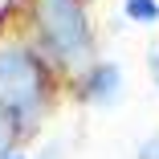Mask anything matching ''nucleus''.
<instances>
[{
  "mask_svg": "<svg viewBox=\"0 0 159 159\" xmlns=\"http://www.w3.org/2000/svg\"><path fill=\"white\" fill-rule=\"evenodd\" d=\"M25 135H20V126H16V118L0 106V159H8V155H16V143H20Z\"/></svg>",
  "mask_w": 159,
  "mask_h": 159,
  "instance_id": "4",
  "label": "nucleus"
},
{
  "mask_svg": "<svg viewBox=\"0 0 159 159\" xmlns=\"http://www.w3.org/2000/svg\"><path fill=\"white\" fill-rule=\"evenodd\" d=\"M135 159H159V135H151V139L139 147V155H135Z\"/></svg>",
  "mask_w": 159,
  "mask_h": 159,
  "instance_id": "6",
  "label": "nucleus"
},
{
  "mask_svg": "<svg viewBox=\"0 0 159 159\" xmlns=\"http://www.w3.org/2000/svg\"><path fill=\"white\" fill-rule=\"evenodd\" d=\"M151 70H155V86H159V45H155V53H151Z\"/></svg>",
  "mask_w": 159,
  "mask_h": 159,
  "instance_id": "7",
  "label": "nucleus"
},
{
  "mask_svg": "<svg viewBox=\"0 0 159 159\" xmlns=\"http://www.w3.org/2000/svg\"><path fill=\"white\" fill-rule=\"evenodd\" d=\"M78 94L90 106L110 110L122 98V70H118V61H94V66L78 78Z\"/></svg>",
  "mask_w": 159,
  "mask_h": 159,
  "instance_id": "3",
  "label": "nucleus"
},
{
  "mask_svg": "<svg viewBox=\"0 0 159 159\" xmlns=\"http://www.w3.org/2000/svg\"><path fill=\"white\" fill-rule=\"evenodd\" d=\"M41 57L66 74H86L94 61V25L82 0H33Z\"/></svg>",
  "mask_w": 159,
  "mask_h": 159,
  "instance_id": "2",
  "label": "nucleus"
},
{
  "mask_svg": "<svg viewBox=\"0 0 159 159\" xmlns=\"http://www.w3.org/2000/svg\"><path fill=\"white\" fill-rule=\"evenodd\" d=\"M122 12H126V20L155 25L159 20V0H122Z\"/></svg>",
  "mask_w": 159,
  "mask_h": 159,
  "instance_id": "5",
  "label": "nucleus"
},
{
  "mask_svg": "<svg viewBox=\"0 0 159 159\" xmlns=\"http://www.w3.org/2000/svg\"><path fill=\"white\" fill-rule=\"evenodd\" d=\"M8 159H29V155H20V151H16V155H8Z\"/></svg>",
  "mask_w": 159,
  "mask_h": 159,
  "instance_id": "8",
  "label": "nucleus"
},
{
  "mask_svg": "<svg viewBox=\"0 0 159 159\" xmlns=\"http://www.w3.org/2000/svg\"><path fill=\"white\" fill-rule=\"evenodd\" d=\"M53 102V82H49V61L41 49L25 41H4L0 45V106H4L20 135H37L41 118L49 114Z\"/></svg>",
  "mask_w": 159,
  "mask_h": 159,
  "instance_id": "1",
  "label": "nucleus"
}]
</instances>
